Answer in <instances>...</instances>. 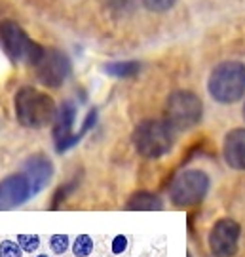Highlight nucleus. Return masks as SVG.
I'll return each instance as SVG.
<instances>
[{"label":"nucleus","mask_w":245,"mask_h":257,"mask_svg":"<svg viewBox=\"0 0 245 257\" xmlns=\"http://www.w3.org/2000/svg\"><path fill=\"white\" fill-rule=\"evenodd\" d=\"M175 130L158 118H146L139 122L133 130V147L143 158H162L173 149Z\"/></svg>","instance_id":"3"},{"label":"nucleus","mask_w":245,"mask_h":257,"mask_svg":"<svg viewBox=\"0 0 245 257\" xmlns=\"http://www.w3.org/2000/svg\"><path fill=\"white\" fill-rule=\"evenodd\" d=\"M21 246L14 240H2L0 242V257H23Z\"/></svg>","instance_id":"18"},{"label":"nucleus","mask_w":245,"mask_h":257,"mask_svg":"<svg viewBox=\"0 0 245 257\" xmlns=\"http://www.w3.org/2000/svg\"><path fill=\"white\" fill-rule=\"evenodd\" d=\"M93 249V240L88 234H80L78 238L74 240L73 244V253L76 257H88Z\"/></svg>","instance_id":"15"},{"label":"nucleus","mask_w":245,"mask_h":257,"mask_svg":"<svg viewBox=\"0 0 245 257\" xmlns=\"http://www.w3.org/2000/svg\"><path fill=\"white\" fill-rule=\"evenodd\" d=\"M74 120H76V105L73 101H65L59 109H57V116L54 120V141L57 153H65L69 149H73L78 141H80L86 132L95 126L97 120V110L93 109L88 112V116L84 120L82 128L78 134H74Z\"/></svg>","instance_id":"6"},{"label":"nucleus","mask_w":245,"mask_h":257,"mask_svg":"<svg viewBox=\"0 0 245 257\" xmlns=\"http://www.w3.org/2000/svg\"><path fill=\"white\" fill-rule=\"evenodd\" d=\"M103 71L114 78H131V76L139 74L141 63L139 61H114V63L105 65Z\"/></svg>","instance_id":"14"},{"label":"nucleus","mask_w":245,"mask_h":257,"mask_svg":"<svg viewBox=\"0 0 245 257\" xmlns=\"http://www.w3.org/2000/svg\"><path fill=\"white\" fill-rule=\"evenodd\" d=\"M0 44L14 63H27L35 67L44 54V46L35 42L16 21L0 23Z\"/></svg>","instance_id":"4"},{"label":"nucleus","mask_w":245,"mask_h":257,"mask_svg":"<svg viewBox=\"0 0 245 257\" xmlns=\"http://www.w3.org/2000/svg\"><path fill=\"white\" fill-rule=\"evenodd\" d=\"M211 179L201 170H184L171 181L169 198L177 208H190L200 204L209 193Z\"/></svg>","instance_id":"7"},{"label":"nucleus","mask_w":245,"mask_h":257,"mask_svg":"<svg viewBox=\"0 0 245 257\" xmlns=\"http://www.w3.org/2000/svg\"><path fill=\"white\" fill-rule=\"evenodd\" d=\"M126 210L131 211H158L163 210L162 198L154 193L148 191H139L129 196V200L126 202Z\"/></svg>","instance_id":"13"},{"label":"nucleus","mask_w":245,"mask_h":257,"mask_svg":"<svg viewBox=\"0 0 245 257\" xmlns=\"http://www.w3.org/2000/svg\"><path fill=\"white\" fill-rule=\"evenodd\" d=\"M31 196H35L33 183L23 172L8 175L0 181V211L14 210L27 202Z\"/></svg>","instance_id":"10"},{"label":"nucleus","mask_w":245,"mask_h":257,"mask_svg":"<svg viewBox=\"0 0 245 257\" xmlns=\"http://www.w3.org/2000/svg\"><path fill=\"white\" fill-rule=\"evenodd\" d=\"M110 12H126L129 6H131V2L133 0H101Z\"/></svg>","instance_id":"20"},{"label":"nucleus","mask_w":245,"mask_h":257,"mask_svg":"<svg viewBox=\"0 0 245 257\" xmlns=\"http://www.w3.org/2000/svg\"><path fill=\"white\" fill-rule=\"evenodd\" d=\"M209 95L217 103L232 105L245 95V65L241 61L218 63L207 80Z\"/></svg>","instance_id":"2"},{"label":"nucleus","mask_w":245,"mask_h":257,"mask_svg":"<svg viewBox=\"0 0 245 257\" xmlns=\"http://www.w3.org/2000/svg\"><path fill=\"white\" fill-rule=\"evenodd\" d=\"M50 246L54 249V253H65L69 249V236L67 234H54L50 240Z\"/></svg>","instance_id":"19"},{"label":"nucleus","mask_w":245,"mask_h":257,"mask_svg":"<svg viewBox=\"0 0 245 257\" xmlns=\"http://www.w3.org/2000/svg\"><path fill=\"white\" fill-rule=\"evenodd\" d=\"M222 155L232 170L245 172V128H236L228 132L222 143Z\"/></svg>","instance_id":"12"},{"label":"nucleus","mask_w":245,"mask_h":257,"mask_svg":"<svg viewBox=\"0 0 245 257\" xmlns=\"http://www.w3.org/2000/svg\"><path fill=\"white\" fill-rule=\"evenodd\" d=\"M16 118L23 128L40 130L48 124H54L57 116L55 101L48 93L40 92L33 86H23L14 97Z\"/></svg>","instance_id":"1"},{"label":"nucleus","mask_w":245,"mask_h":257,"mask_svg":"<svg viewBox=\"0 0 245 257\" xmlns=\"http://www.w3.org/2000/svg\"><path fill=\"white\" fill-rule=\"evenodd\" d=\"M23 174L31 179L35 194H38L46 185L50 183V179H52V175H54V164H52V160H50L48 156L33 155L31 158L25 160Z\"/></svg>","instance_id":"11"},{"label":"nucleus","mask_w":245,"mask_h":257,"mask_svg":"<svg viewBox=\"0 0 245 257\" xmlns=\"http://www.w3.org/2000/svg\"><path fill=\"white\" fill-rule=\"evenodd\" d=\"M241 112H243V118H245V103H243V110H241Z\"/></svg>","instance_id":"22"},{"label":"nucleus","mask_w":245,"mask_h":257,"mask_svg":"<svg viewBox=\"0 0 245 257\" xmlns=\"http://www.w3.org/2000/svg\"><path fill=\"white\" fill-rule=\"evenodd\" d=\"M127 248V238L124 236V234H118V236H114V240H112V253H124Z\"/></svg>","instance_id":"21"},{"label":"nucleus","mask_w":245,"mask_h":257,"mask_svg":"<svg viewBox=\"0 0 245 257\" xmlns=\"http://www.w3.org/2000/svg\"><path fill=\"white\" fill-rule=\"evenodd\" d=\"M18 244L21 246L23 251L33 253V251H37L38 246H40V236H38V234H19Z\"/></svg>","instance_id":"17"},{"label":"nucleus","mask_w":245,"mask_h":257,"mask_svg":"<svg viewBox=\"0 0 245 257\" xmlns=\"http://www.w3.org/2000/svg\"><path fill=\"white\" fill-rule=\"evenodd\" d=\"M186 257H192V255H190V253H188V255H186Z\"/></svg>","instance_id":"24"},{"label":"nucleus","mask_w":245,"mask_h":257,"mask_svg":"<svg viewBox=\"0 0 245 257\" xmlns=\"http://www.w3.org/2000/svg\"><path fill=\"white\" fill-rule=\"evenodd\" d=\"M239 234L241 227L239 223L230 217L218 219L209 230V249L215 257H234L239 246Z\"/></svg>","instance_id":"9"},{"label":"nucleus","mask_w":245,"mask_h":257,"mask_svg":"<svg viewBox=\"0 0 245 257\" xmlns=\"http://www.w3.org/2000/svg\"><path fill=\"white\" fill-rule=\"evenodd\" d=\"M37 257H48V255H44V253H40V255H37Z\"/></svg>","instance_id":"23"},{"label":"nucleus","mask_w":245,"mask_h":257,"mask_svg":"<svg viewBox=\"0 0 245 257\" xmlns=\"http://www.w3.org/2000/svg\"><path fill=\"white\" fill-rule=\"evenodd\" d=\"M37 78L48 88H59L71 74V59L55 48H44V54L35 65Z\"/></svg>","instance_id":"8"},{"label":"nucleus","mask_w":245,"mask_h":257,"mask_svg":"<svg viewBox=\"0 0 245 257\" xmlns=\"http://www.w3.org/2000/svg\"><path fill=\"white\" fill-rule=\"evenodd\" d=\"M143 6H145L148 12H154V14H162V12H167L171 10L177 0H141Z\"/></svg>","instance_id":"16"},{"label":"nucleus","mask_w":245,"mask_h":257,"mask_svg":"<svg viewBox=\"0 0 245 257\" xmlns=\"http://www.w3.org/2000/svg\"><path fill=\"white\" fill-rule=\"evenodd\" d=\"M165 122L175 132L194 128L203 116V103L194 92L177 90L165 101Z\"/></svg>","instance_id":"5"}]
</instances>
